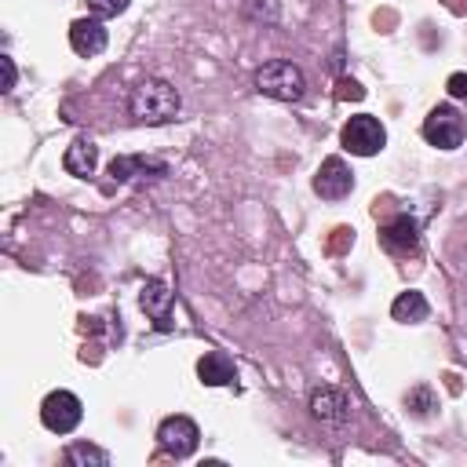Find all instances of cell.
Instances as JSON below:
<instances>
[{
    "label": "cell",
    "instance_id": "6da1fadb",
    "mask_svg": "<svg viewBox=\"0 0 467 467\" xmlns=\"http://www.w3.org/2000/svg\"><path fill=\"white\" fill-rule=\"evenodd\" d=\"M182 109V99L175 84L164 77H142L128 95V113L135 124H171Z\"/></svg>",
    "mask_w": 467,
    "mask_h": 467
},
{
    "label": "cell",
    "instance_id": "7a4b0ae2",
    "mask_svg": "<svg viewBox=\"0 0 467 467\" xmlns=\"http://www.w3.org/2000/svg\"><path fill=\"white\" fill-rule=\"evenodd\" d=\"M252 84H255L259 95L277 99V102H299V99L306 95V77H303V69H299L296 62H288V58H270V62H263V66L255 69Z\"/></svg>",
    "mask_w": 467,
    "mask_h": 467
},
{
    "label": "cell",
    "instance_id": "3957f363",
    "mask_svg": "<svg viewBox=\"0 0 467 467\" xmlns=\"http://www.w3.org/2000/svg\"><path fill=\"white\" fill-rule=\"evenodd\" d=\"M339 146L354 157H376L387 146V128L379 117L372 113H354L343 128H339Z\"/></svg>",
    "mask_w": 467,
    "mask_h": 467
},
{
    "label": "cell",
    "instance_id": "277c9868",
    "mask_svg": "<svg viewBox=\"0 0 467 467\" xmlns=\"http://www.w3.org/2000/svg\"><path fill=\"white\" fill-rule=\"evenodd\" d=\"M423 139L438 150H460L463 139H467V117L456 109V106H434L427 117H423Z\"/></svg>",
    "mask_w": 467,
    "mask_h": 467
},
{
    "label": "cell",
    "instance_id": "5b68a950",
    "mask_svg": "<svg viewBox=\"0 0 467 467\" xmlns=\"http://www.w3.org/2000/svg\"><path fill=\"white\" fill-rule=\"evenodd\" d=\"M157 445H161L164 456L186 460V456H193L197 445H201V427H197L190 416H182V412L164 416L161 427H157Z\"/></svg>",
    "mask_w": 467,
    "mask_h": 467
},
{
    "label": "cell",
    "instance_id": "8992f818",
    "mask_svg": "<svg viewBox=\"0 0 467 467\" xmlns=\"http://www.w3.org/2000/svg\"><path fill=\"white\" fill-rule=\"evenodd\" d=\"M84 420V401L73 394V390H51L44 401H40V423L51 431V434H69L77 431Z\"/></svg>",
    "mask_w": 467,
    "mask_h": 467
},
{
    "label": "cell",
    "instance_id": "52a82bcc",
    "mask_svg": "<svg viewBox=\"0 0 467 467\" xmlns=\"http://www.w3.org/2000/svg\"><path fill=\"white\" fill-rule=\"evenodd\" d=\"M314 193L325 197V201H343L350 190H354V171L343 157H325L314 171Z\"/></svg>",
    "mask_w": 467,
    "mask_h": 467
},
{
    "label": "cell",
    "instance_id": "ba28073f",
    "mask_svg": "<svg viewBox=\"0 0 467 467\" xmlns=\"http://www.w3.org/2000/svg\"><path fill=\"white\" fill-rule=\"evenodd\" d=\"M306 409H310V416H314L317 423H325V427H343V423L350 420V398H347L339 387H328V383H321V387L310 390Z\"/></svg>",
    "mask_w": 467,
    "mask_h": 467
},
{
    "label": "cell",
    "instance_id": "9c48e42d",
    "mask_svg": "<svg viewBox=\"0 0 467 467\" xmlns=\"http://www.w3.org/2000/svg\"><path fill=\"white\" fill-rule=\"evenodd\" d=\"M168 161L146 157V153H120L109 161V179L113 182H146V179H164Z\"/></svg>",
    "mask_w": 467,
    "mask_h": 467
},
{
    "label": "cell",
    "instance_id": "30bf717a",
    "mask_svg": "<svg viewBox=\"0 0 467 467\" xmlns=\"http://www.w3.org/2000/svg\"><path fill=\"white\" fill-rule=\"evenodd\" d=\"M379 244L390 252V255H412L420 248V223L405 212L390 215L383 226H379Z\"/></svg>",
    "mask_w": 467,
    "mask_h": 467
},
{
    "label": "cell",
    "instance_id": "8fae6325",
    "mask_svg": "<svg viewBox=\"0 0 467 467\" xmlns=\"http://www.w3.org/2000/svg\"><path fill=\"white\" fill-rule=\"evenodd\" d=\"M171 303H175V296L168 292V285H164L161 277H146V281H142V288H139V306L153 317V328H161V332L171 328Z\"/></svg>",
    "mask_w": 467,
    "mask_h": 467
},
{
    "label": "cell",
    "instance_id": "7c38bea8",
    "mask_svg": "<svg viewBox=\"0 0 467 467\" xmlns=\"http://www.w3.org/2000/svg\"><path fill=\"white\" fill-rule=\"evenodd\" d=\"M106 44H109V29L102 26V18L88 15V18H77V22L69 26V47H73L77 55L91 58V55L106 51Z\"/></svg>",
    "mask_w": 467,
    "mask_h": 467
},
{
    "label": "cell",
    "instance_id": "4fadbf2b",
    "mask_svg": "<svg viewBox=\"0 0 467 467\" xmlns=\"http://www.w3.org/2000/svg\"><path fill=\"white\" fill-rule=\"evenodd\" d=\"M62 168L73 175V179H91L95 168H99V146L91 139H73L62 153Z\"/></svg>",
    "mask_w": 467,
    "mask_h": 467
},
{
    "label": "cell",
    "instance_id": "5bb4252c",
    "mask_svg": "<svg viewBox=\"0 0 467 467\" xmlns=\"http://www.w3.org/2000/svg\"><path fill=\"white\" fill-rule=\"evenodd\" d=\"M197 376L204 387H230L237 379V368L234 361L223 354V350H208L201 361H197Z\"/></svg>",
    "mask_w": 467,
    "mask_h": 467
},
{
    "label": "cell",
    "instance_id": "9a60e30c",
    "mask_svg": "<svg viewBox=\"0 0 467 467\" xmlns=\"http://www.w3.org/2000/svg\"><path fill=\"white\" fill-rule=\"evenodd\" d=\"M427 314H431V303H427V296L416 292V288L401 292V296L390 303V317L401 321V325H420V321H427Z\"/></svg>",
    "mask_w": 467,
    "mask_h": 467
},
{
    "label": "cell",
    "instance_id": "2e32d148",
    "mask_svg": "<svg viewBox=\"0 0 467 467\" xmlns=\"http://www.w3.org/2000/svg\"><path fill=\"white\" fill-rule=\"evenodd\" d=\"M62 460H66L69 467H109V452L99 449V445H91V441H73V445H66Z\"/></svg>",
    "mask_w": 467,
    "mask_h": 467
},
{
    "label": "cell",
    "instance_id": "e0dca14e",
    "mask_svg": "<svg viewBox=\"0 0 467 467\" xmlns=\"http://www.w3.org/2000/svg\"><path fill=\"white\" fill-rule=\"evenodd\" d=\"M405 405L412 409V416H420V420H423V416H431V412L438 409V398H434V390H431V387H423V383H420V387H412V390L405 394Z\"/></svg>",
    "mask_w": 467,
    "mask_h": 467
},
{
    "label": "cell",
    "instance_id": "ac0fdd59",
    "mask_svg": "<svg viewBox=\"0 0 467 467\" xmlns=\"http://www.w3.org/2000/svg\"><path fill=\"white\" fill-rule=\"evenodd\" d=\"M84 4H88V11H91L95 18H102V22H106V18H117V15H124L131 0H84Z\"/></svg>",
    "mask_w": 467,
    "mask_h": 467
},
{
    "label": "cell",
    "instance_id": "d6986e66",
    "mask_svg": "<svg viewBox=\"0 0 467 467\" xmlns=\"http://www.w3.org/2000/svg\"><path fill=\"white\" fill-rule=\"evenodd\" d=\"M0 66H4V91H15V84H18L15 58H11V55H0Z\"/></svg>",
    "mask_w": 467,
    "mask_h": 467
},
{
    "label": "cell",
    "instance_id": "ffe728a7",
    "mask_svg": "<svg viewBox=\"0 0 467 467\" xmlns=\"http://www.w3.org/2000/svg\"><path fill=\"white\" fill-rule=\"evenodd\" d=\"M445 88H449L452 99H467V73H449Z\"/></svg>",
    "mask_w": 467,
    "mask_h": 467
},
{
    "label": "cell",
    "instance_id": "44dd1931",
    "mask_svg": "<svg viewBox=\"0 0 467 467\" xmlns=\"http://www.w3.org/2000/svg\"><path fill=\"white\" fill-rule=\"evenodd\" d=\"M339 99H365V88L358 80H339Z\"/></svg>",
    "mask_w": 467,
    "mask_h": 467
}]
</instances>
